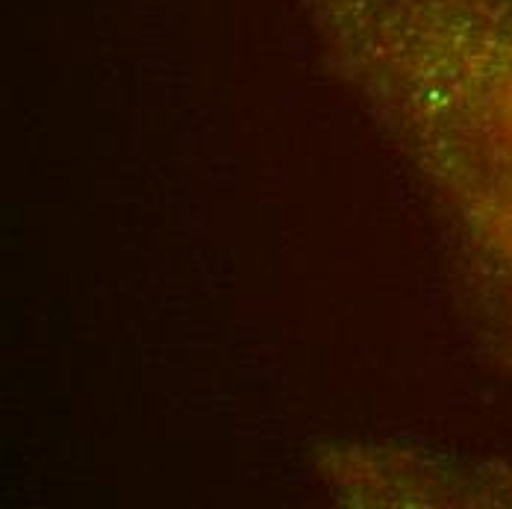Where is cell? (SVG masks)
<instances>
[{
    "label": "cell",
    "instance_id": "6da1fadb",
    "mask_svg": "<svg viewBox=\"0 0 512 509\" xmlns=\"http://www.w3.org/2000/svg\"><path fill=\"white\" fill-rule=\"evenodd\" d=\"M348 77L407 133L512 354V0H312Z\"/></svg>",
    "mask_w": 512,
    "mask_h": 509
}]
</instances>
